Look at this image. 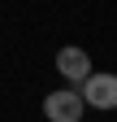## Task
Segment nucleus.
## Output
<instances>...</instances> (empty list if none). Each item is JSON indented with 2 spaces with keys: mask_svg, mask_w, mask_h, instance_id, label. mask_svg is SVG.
I'll list each match as a JSON object with an SVG mask.
<instances>
[{
  "mask_svg": "<svg viewBox=\"0 0 117 122\" xmlns=\"http://www.w3.org/2000/svg\"><path fill=\"white\" fill-rule=\"evenodd\" d=\"M78 96H82L87 109H117V74L91 70V74L78 83Z\"/></svg>",
  "mask_w": 117,
  "mask_h": 122,
  "instance_id": "obj_1",
  "label": "nucleus"
},
{
  "mask_svg": "<svg viewBox=\"0 0 117 122\" xmlns=\"http://www.w3.org/2000/svg\"><path fill=\"white\" fill-rule=\"evenodd\" d=\"M43 118H48V122H82L87 118V105L78 96V87L48 92V96H43Z\"/></svg>",
  "mask_w": 117,
  "mask_h": 122,
  "instance_id": "obj_2",
  "label": "nucleus"
},
{
  "mask_svg": "<svg viewBox=\"0 0 117 122\" xmlns=\"http://www.w3.org/2000/svg\"><path fill=\"white\" fill-rule=\"evenodd\" d=\"M56 74H61L69 87H78L87 74H91V57H87V48H74V44H65V48L56 52Z\"/></svg>",
  "mask_w": 117,
  "mask_h": 122,
  "instance_id": "obj_3",
  "label": "nucleus"
},
{
  "mask_svg": "<svg viewBox=\"0 0 117 122\" xmlns=\"http://www.w3.org/2000/svg\"><path fill=\"white\" fill-rule=\"evenodd\" d=\"M82 122H87V118H82Z\"/></svg>",
  "mask_w": 117,
  "mask_h": 122,
  "instance_id": "obj_4",
  "label": "nucleus"
}]
</instances>
